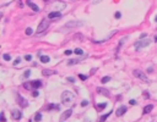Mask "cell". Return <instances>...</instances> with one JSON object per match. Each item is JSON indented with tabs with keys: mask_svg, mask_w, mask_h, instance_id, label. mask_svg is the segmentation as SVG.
Returning <instances> with one entry per match:
<instances>
[{
	"mask_svg": "<svg viewBox=\"0 0 157 122\" xmlns=\"http://www.w3.org/2000/svg\"><path fill=\"white\" fill-rule=\"evenodd\" d=\"M74 94L71 92H69V90H65L61 94V103L64 104V105H71L73 104V101H74Z\"/></svg>",
	"mask_w": 157,
	"mask_h": 122,
	"instance_id": "cell-1",
	"label": "cell"
},
{
	"mask_svg": "<svg viewBox=\"0 0 157 122\" xmlns=\"http://www.w3.org/2000/svg\"><path fill=\"white\" fill-rule=\"evenodd\" d=\"M133 75L135 76V77H138L139 80H141V81H144L145 83H150V80L147 78V76L142 72V71H140V70H134L133 71Z\"/></svg>",
	"mask_w": 157,
	"mask_h": 122,
	"instance_id": "cell-2",
	"label": "cell"
},
{
	"mask_svg": "<svg viewBox=\"0 0 157 122\" xmlns=\"http://www.w3.org/2000/svg\"><path fill=\"white\" fill-rule=\"evenodd\" d=\"M48 27H49L48 20H42L41 23H39V26H38V28H37V32H36V34H37V35H41V33L44 32Z\"/></svg>",
	"mask_w": 157,
	"mask_h": 122,
	"instance_id": "cell-3",
	"label": "cell"
},
{
	"mask_svg": "<svg viewBox=\"0 0 157 122\" xmlns=\"http://www.w3.org/2000/svg\"><path fill=\"white\" fill-rule=\"evenodd\" d=\"M150 43H151V39H146V40H139V42H136L135 43V49L136 50H140L141 48H145V46H147Z\"/></svg>",
	"mask_w": 157,
	"mask_h": 122,
	"instance_id": "cell-4",
	"label": "cell"
},
{
	"mask_svg": "<svg viewBox=\"0 0 157 122\" xmlns=\"http://www.w3.org/2000/svg\"><path fill=\"white\" fill-rule=\"evenodd\" d=\"M83 25V22L82 21H70V22H68L66 23V26L65 27H63L61 29H68V28H73V27H80V26H82Z\"/></svg>",
	"mask_w": 157,
	"mask_h": 122,
	"instance_id": "cell-5",
	"label": "cell"
},
{
	"mask_svg": "<svg viewBox=\"0 0 157 122\" xmlns=\"http://www.w3.org/2000/svg\"><path fill=\"white\" fill-rule=\"evenodd\" d=\"M16 98H17V103H18V105H20L21 107H27V106H28V101H27L25 98L21 97L18 93L16 94Z\"/></svg>",
	"mask_w": 157,
	"mask_h": 122,
	"instance_id": "cell-6",
	"label": "cell"
},
{
	"mask_svg": "<svg viewBox=\"0 0 157 122\" xmlns=\"http://www.w3.org/2000/svg\"><path fill=\"white\" fill-rule=\"evenodd\" d=\"M65 8H66V4L65 3H54V11L60 12L61 10H64Z\"/></svg>",
	"mask_w": 157,
	"mask_h": 122,
	"instance_id": "cell-7",
	"label": "cell"
},
{
	"mask_svg": "<svg viewBox=\"0 0 157 122\" xmlns=\"http://www.w3.org/2000/svg\"><path fill=\"white\" fill-rule=\"evenodd\" d=\"M71 114H73V110H71V109H69V110H66V111H64V112L61 114V116H60V121L63 122V121L68 120V118L71 116Z\"/></svg>",
	"mask_w": 157,
	"mask_h": 122,
	"instance_id": "cell-8",
	"label": "cell"
},
{
	"mask_svg": "<svg viewBox=\"0 0 157 122\" xmlns=\"http://www.w3.org/2000/svg\"><path fill=\"white\" fill-rule=\"evenodd\" d=\"M96 92L98 93V94H101V95H104V97H111L109 92L107 90L106 88H102V87H97V88H96Z\"/></svg>",
	"mask_w": 157,
	"mask_h": 122,
	"instance_id": "cell-9",
	"label": "cell"
},
{
	"mask_svg": "<svg viewBox=\"0 0 157 122\" xmlns=\"http://www.w3.org/2000/svg\"><path fill=\"white\" fill-rule=\"evenodd\" d=\"M11 117H12L14 120H20L21 117H22V112H21L20 110H12Z\"/></svg>",
	"mask_w": 157,
	"mask_h": 122,
	"instance_id": "cell-10",
	"label": "cell"
},
{
	"mask_svg": "<svg viewBox=\"0 0 157 122\" xmlns=\"http://www.w3.org/2000/svg\"><path fill=\"white\" fill-rule=\"evenodd\" d=\"M59 17H61V13L58 11H52V12H49V15H48L49 20H54V18H59Z\"/></svg>",
	"mask_w": 157,
	"mask_h": 122,
	"instance_id": "cell-11",
	"label": "cell"
},
{
	"mask_svg": "<svg viewBox=\"0 0 157 122\" xmlns=\"http://www.w3.org/2000/svg\"><path fill=\"white\" fill-rule=\"evenodd\" d=\"M31 84H32V89H33V90H36L37 88L42 87V82H41L39 80H37V81H32Z\"/></svg>",
	"mask_w": 157,
	"mask_h": 122,
	"instance_id": "cell-12",
	"label": "cell"
},
{
	"mask_svg": "<svg viewBox=\"0 0 157 122\" xmlns=\"http://www.w3.org/2000/svg\"><path fill=\"white\" fill-rule=\"evenodd\" d=\"M125 111H126V106H120L119 109L115 111V115L119 117V116H122V115H124V114H125Z\"/></svg>",
	"mask_w": 157,
	"mask_h": 122,
	"instance_id": "cell-13",
	"label": "cell"
},
{
	"mask_svg": "<svg viewBox=\"0 0 157 122\" xmlns=\"http://www.w3.org/2000/svg\"><path fill=\"white\" fill-rule=\"evenodd\" d=\"M42 73H43L44 76H51V75H55L56 71L54 70H49V68H44L43 71H42Z\"/></svg>",
	"mask_w": 157,
	"mask_h": 122,
	"instance_id": "cell-14",
	"label": "cell"
},
{
	"mask_svg": "<svg viewBox=\"0 0 157 122\" xmlns=\"http://www.w3.org/2000/svg\"><path fill=\"white\" fill-rule=\"evenodd\" d=\"M27 4H28V5H30V8H31L32 10H34L36 12H38V11H39V8H38V6H37V5H36V4H33V3H31V0H27Z\"/></svg>",
	"mask_w": 157,
	"mask_h": 122,
	"instance_id": "cell-15",
	"label": "cell"
},
{
	"mask_svg": "<svg viewBox=\"0 0 157 122\" xmlns=\"http://www.w3.org/2000/svg\"><path fill=\"white\" fill-rule=\"evenodd\" d=\"M152 109H153V106L150 104V105H146L145 107H144V114H148V112H151L152 111Z\"/></svg>",
	"mask_w": 157,
	"mask_h": 122,
	"instance_id": "cell-16",
	"label": "cell"
},
{
	"mask_svg": "<svg viewBox=\"0 0 157 122\" xmlns=\"http://www.w3.org/2000/svg\"><path fill=\"white\" fill-rule=\"evenodd\" d=\"M112 112H113V110H112V111H109V112H107L106 115H103V116H102L101 118H99V122H104L107 118H108V116H109V115H111Z\"/></svg>",
	"mask_w": 157,
	"mask_h": 122,
	"instance_id": "cell-17",
	"label": "cell"
},
{
	"mask_svg": "<svg viewBox=\"0 0 157 122\" xmlns=\"http://www.w3.org/2000/svg\"><path fill=\"white\" fill-rule=\"evenodd\" d=\"M49 60H51V59H49V56H47V55H42V56H41V61L44 62V63L49 62Z\"/></svg>",
	"mask_w": 157,
	"mask_h": 122,
	"instance_id": "cell-18",
	"label": "cell"
},
{
	"mask_svg": "<svg viewBox=\"0 0 157 122\" xmlns=\"http://www.w3.org/2000/svg\"><path fill=\"white\" fill-rule=\"evenodd\" d=\"M51 109H59V105H54V104H51L46 106V110H51Z\"/></svg>",
	"mask_w": 157,
	"mask_h": 122,
	"instance_id": "cell-19",
	"label": "cell"
},
{
	"mask_svg": "<svg viewBox=\"0 0 157 122\" xmlns=\"http://www.w3.org/2000/svg\"><path fill=\"white\" fill-rule=\"evenodd\" d=\"M107 107V103H102V104H98L97 105V109L98 110H103V109H106Z\"/></svg>",
	"mask_w": 157,
	"mask_h": 122,
	"instance_id": "cell-20",
	"label": "cell"
},
{
	"mask_svg": "<svg viewBox=\"0 0 157 122\" xmlns=\"http://www.w3.org/2000/svg\"><path fill=\"white\" fill-rule=\"evenodd\" d=\"M80 61H81V59H74V60H70V61H69V65H75V63L80 62Z\"/></svg>",
	"mask_w": 157,
	"mask_h": 122,
	"instance_id": "cell-21",
	"label": "cell"
},
{
	"mask_svg": "<svg viewBox=\"0 0 157 122\" xmlns=\"http://www.w3.org/2000/svg\"><path fill=\"white\" fill-rule=\"evenodd\" d=\"M74 53H75V54H77V55H82V54H83L82 49H80V48H76V49L74 50Z\"/></svg>",
	"mask_w": 157,
	"mask_h": 122,
	"instance_id": "cell-22",
	"label": "cell"
},
{
	"mask_svg": "<svg viewBox=\"0 0 157 122\" xmlns=\"http://www.w3.org/2000/svg\"><path fill=\"white\" fill-rule=\"evenodd\" d=\"M41 120H42V115H41V114L38 112V114H37V115H36V116H34V121H36V122H39Z\"/></svg>",
	"mask_w": 157,
	"mask_h": 122,
	"instance_id": "cell-23",
	"label": "cell"
},
{
	"mask_svg": "<svg viewBox=\"0 0 157 122\" xmlns=\"http://www.w3.org/2000/svg\"><path fill=\"white\" fill-rule=\"evenodd\" d=\"M109 81H111V77H109V76H106V77L102 78L101 82H102V83H107V82H109Z\"/></svg>",
	"mask_w": 157,
	"mask_h": 122,
	"instance_id": "cell-24",
	"label": "cell"
},
{
	"mask_svg": "<svg viewBox=\"0 0 157 122\" xmlns=\"http://www.w3.org/2000/svg\"><path fill=\"white\" fill-rule=\"evenodd\" d=\"M0 122H6V117H5L4 112H0Z\"/></svg>",
	"mask_w": 157,
	"mask_h": 122,
	"instance_id": "cell-25",
	"label": "cell"
},
{
	"mask_svg": "<svg viewBox=\"0 0 157 122\" xmlns=\"http://www.w3.org/2000/svg\"><path fill=\"white\" fill-rule=\"evenodd\" d=\"M30 75H31V71H30V70H26L25 73H23V77H25V78H28V77H30Z\"/></svg>",
	"mask_w": 157,
	"mask_h": 122,
	"instance_id": "cell-26",
	"label": "cell"
},
{
	"mask_svg": "<svg viewBox=\"0 0 157 122\" xmlns=\"http://www.w3.org/2000/svg\"><path fill=\"white\" fill-rule=\"evenodd\" d=\"M4 60H5V61H10V60H11V56H10L9 54H4Z\"/></svg>",
	"mask_w": 157,
	"mask_h": 122,
	"instance_id": "cell-27",
	"label": "cell"
},
{
	"mask_svg": "<svg viewBox=\"0 0 157 122\" xmlns=\"http://www.w3.org/2000/svg\"><path fill=\"white\" fill-rule=\"evenodd\" d=\"M32 32H33V31H32V28H30V27H28L27 29H26V34H27V35H31Z\"/></svg>",
	"mask_w": 157,
	"mask_h": 122,
	"instance_id": "cell-28",
	"label": "cell"
},
{
	"mask_svg": "<svg viewBox=\"0 0 157 122\" xmlns=\"http://www.w3.org/2000/svg\"><path fill=\"white\" fill-rule=\"evenodd\" d=\"M88 105V100H82L81 101V106H87Z\"/></svg>",
	"mask_w": 157,
	"mask_h": 122,
	"instance_id": "cell-29",
	"label": "cell"
},
{
	"mask_svg": "<svg viewBox=\"0 0 157 122\" xmlns=\"http://www.w3.org/2000/svg\"><path fill=\"white\" fill-rule=\"evenodd\" d=\"M32 95H33V97H38V95H39V92H38V90H33V92H32Z\"/></svg>",
	"mask_w": 157,
	"mask_h": 122,
	"instance_id": "cell-30",
	"label": "cell"
},
{
	"mask_svg": "<svg viewBox=\"0 0 157 122\" xmlns=\"http://www.w3.org/2000/svg\"><path fill=\"white\" fill-rule=\"evenodd\" d=\"M78 77H80V80L81 81H85L87 78V76H85V75H78Z\"/></svg>",
	"mask_w": 157,
	"mask_h": 122,
	"instance_id": "cell-31",
	"label": "cell"
},
{
	"mask_svg": "<svg viewBox=\"0 0 157 122\" xmlns=\"http://www.w3.org/2000/svg\"><path fill=\"white\" fill-rule=\"evenodd\" d=\"M114 16H115V18H120V17H122V13H120L119 11H117V12H115V15H114Z\"/></svg>",
	"mask_w": 157,
	"mask_h": 122,
	"instance_id": "cell-32",
	"label": "cell"
},
{
	"mask_svg": "<svg viewBox=\"0 0 157 122\" xmlns=\"http://www.w3.org/2000/svg\"><path fill=\"white\" fill-rule=\"evenodd\" d=\"M66 80H68L69 82H73V83H75V78H74V77H68Z\"/></svg>",
	"mask_w": 157,
	"mask_h": 122,
	"instance_id": "cell-33",
	"label": "cell"
},
{
	"mask_svg": "<svg viewBox=\"0 0 157 122\" xmlns=\"http://www.w3.org/2000/svg\"><path fill=\"white\" fill-rule=\"evenodd\" d=\"M25 59H26L27 61H31V60H32V56H31V55H26Z\"/></svg>",
	"mask_w": 157,
	"mask_h": 122,
	"instance_id": "cell-34",
	"label": "cell"
},
{
	"mask_svg": "<svg viewBox=\"0 0 157 122\" xmlns=\"http://www.w3.org/2000/svg\"><path fill=\"white\" fill-rule=\"evenodd\" d=\"M129 103H130V105H136V100H134V99H131V100H130V101H129Z\"/></svg>",
	"mask_w": 157,
	"mask_h": 122,
	"instance_id": "cell-35",
	"label": "cell"
},
{
	"mask_svg": "<svg viewBox=\"0 0 157 122\" xmlns=\"http://www.w3.org/2000/svg\"><path fill=\"white\" fill-rule=\"evenodd\" d=\"M144 97H145L146 99H147V98H150V95H148V92H147V90H145V92H144Z\"/></svg>",
	"mask_w": 157,
	"mask_h": 122,
	"instance_id": "cell-36",
	"label": "cell"
},
{
	"mask_svg": "<svg viewBox=\"0 0 157 122\" xmlns=\"http://www.w3.org/2000/svg\"><path fill=\"white\" fill-rule=\"evenodd\" d=\"M65 55H71L73 54V51H71V50H65V53H64Z\"/></svg>",
	"mask_w": 157,
	"mask_h": 122,
	"instance_id": "cell-37",
	"label": "cell"
},
{
	"mask_svg": "<svg viewBox=\"0 0 157 122\" xmlns=\"http://www.w3.org/2000/svg\"><path fill=\"white\" fill-rule=\"evenodd\" d=\"M20 61H21V59H20V57H17V59L15 60V62H14V63H15V65H17V63H18Z\"/></svg>",
	"mask_w": 157,
	"mask_h": 122,
	"instance_id": "cell-38",
	"label": "cell"
},
{
	"mask_svg": "<svg viewBox=\"0 0 157 122\" xmlns=\"http://www.w3.org/2000/svg\"><path fill=\"white\" fill-rule=\"evenodd\" d=\"M146 35H147L146 33H142V34L140 35V39H142V38H145V37H146Z\"/></svg>",
	"mask_w": 157,
	"mask_h": 122,
	"instance_id": "cell-39",
	"label": "cell"
},
{
	"mask_svg": "<svg viewBox=\"0 0 157 122\" xmlns=\"http://www.w3.org/2000/svg\"><path fill=\"white\" fill-rule=\"evenodd\" d=\"M152 71H153L152 67H148V68H147V72H152Z\"/></svg>",
	"mask_w": 157,
	"mask_h": 122,
	"instance_id": "cell-40",
	"label": "cell"
},
{
	"mask_svg": "<svg viewBox=\"0 0 157 122\" xmlns=\"http://www.w3.org/2000/svg\"><path fill=\"white\" fill-rule=\"evenodd\" d=\"M18 4H20V8H23V4H22V1H18Z\"/></svg>",
	"mask_w": 157,
	"mask_h": 122,
	"instance_id": "cell-41",
	"label": "cell"
},
{
	"mask_svg": "<svg viewBox=\"0 0 157 122\" xmlns=\"http://www.w3.org/2000/svg\"><path fill=\"white\" fill-rule=\"evenodd\" d=\"M99 1H101V0H93V4H98Z\"/></svg>",
	"mask_w": 157,
	"mask_h": 122,
	"instance_id": "cell-42",
	"label": "cell"
},
{
	"mask_svg": "<svg viewBox=\"0 0 157 122\" xmlns=\"http://www.w3.org/2000/svg\"><path fill=\"white\" fill-rule=\"evenodd\" d=\"M1 17H3V13H0V20H1Z\"/></svg>",
	"mask_w": 157,
	"mask_h": 122,
	"instance_id": "cell-43",
	"label": "cell"
},
{
	"mask_svg": "<svg viewBox=\"0 0 157 122\" xmlns=\"http://www.w3.org/2000/svg\"><path fill=\"white\" fill-rule=\"evenodd\" d=\"M85 122H91L90 120H85Z\"/></svg>",
	"mask_w": 157,
	"mask_h": 122,
	"instance_id": "cell-44",
	"label": "cell"
},
{
	"mask_svg": "<svg viewBox=\"0 0 157 122\" xmlns=\"http://www.w3.org/2000/svg\"><path fill=\"white\" fill-rule=\"evenodd\" d=\"M155 21H156V22H157V16H156V18H155Z\"/></svg>",
	"mask_w": 157,
	"mask_h": 122,
	"instance_id": "cell-45",
	"label": "cell"
},
{
	"mask_svg": "<svg viewBox=\"0 0 157 122\" xmlns=\"http://www.w3.org/2000/svg\"><path fill=\"white\" fill-rule=\"evenodd\" d=\"M43 1H48V0H43Z\"/></svg>",
	"mask_w": 157,
	"mask_h": 122,
	"instance_id": "cell-46",
	"label": "cell"
}]
</instances>
